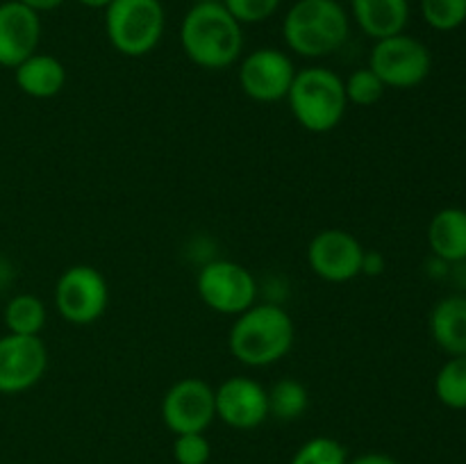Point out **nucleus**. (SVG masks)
<instances>
[{"instance_id": "f257e3e1", "label": "nucleus", "mask_w": 466, "mask_h": 464, "mask_svg": "<svg viewBox=\"0 0 466 464\" xmlns=\"http://www.w3.org/2000/svg\"><path fill=\"white\" fill-rule=\"evenodd\" d=\"M180 44L191 64L223 71L241 57L244 25L221 3H194L182 18Z\"/></svg>"}, {"instance_id": "f03ea898", "label": "nucleus", "mask_w": 466, "mask_h": 464, "mask_svg": "<svg viewBox=\"0 0 466 464\" xmlns=\"http://www.w3.org/2000/svg\"><path fill=\"white\" fill-rule=\"evenodd\" d=\"M296 339L294 321L276 303H255L235 318L228 335L232 358L244 367L264 368L278 364Z\"/></svg>"}, {"instance_id": "7ed1b4c3", "label": "nucleus", "mask_w": 466, "mask_h": 464, "mask_svg": "<svg viewBox=\"0 0 466 464\" xmlns=\"http://www.w3.org/2000/svg\"><path fill=\"white\" fill-rule=\"evenodd\" d=\"M349 35L350 14L339 0H296L282 18L287 48L308 59L337 53Z\"/></svg>"}, {"instance_id": "20e7f679", "label": "nucleus", "mask_w": 466, "mask_h": 464, "mask_svg": "<svg viewBox=\"0 0 466 464\" xmlns=\"http://www.w3.org/2000/svg\"><path fill=\"white\" fill-rule=\"evenodd\" d=\"M291 114L303 130L326 135L335 130L346 116L344 80L332 68L308 66L296 71L294 82L287 94Z\"/></svg>"}, {"instance_id": "39448f33", "label": "nucleus", "mask_w": 466, "mask_h": 464, "mask_svg": "<svg viewBox=\"0 0 466 464\" xmlns=\"http://www.w3.org/2000/svg\"><path fill=\"white\" fill-rule=\"evenodd\" d=\"M167 30L162 0H114L105 9V35L112 48L126 57L150 55Z\"/></svg>"}, {"instance_id": "423d86ee", "label": "nucleus", "mask_w": 466, "mask_h": 464, "mask_svg": "<svg viewBox=\"0 0 466 464\" xmlns=\"http://www.w3.org/2000/svg\"><path fill=\"white\" fill-rule=\"evenodd\" d=\"M369 68L387 89H414L431 76L432 55L421 39L400 32L373 44Z\"/></svg>"}, {"instance_id": "0eeeda50", "label": "nucleus", "mask_w": 466, "mask_h": 464, "mask_svg": "<svg viewBox=\"0 0 466 464\" xmlns=\"http://www.w3.org/2000/svg\"><path fill=\"white\" fill-rule=\"evenodd\" d=\"M196 291L212 312L223 317H239L258 303V282L253 273L232 259H209L200 267Z\"/></svg>"}, {"instance_id": "6e6552de", "label": "nucleus", "mask_w": 466, "mask_h": 464, "mask_svg": "<svg viewBox=\"0 0 466 464\" xmlns=\"http://www.w3.org/2000/svg\"><path fill=\"white\" fill-rule=\"evenodd\" d=\"M109 305V285L103 273L89 264L68 267L55 285V308L73 326H91Z\"/></svg>"}, {"instance_id": "1a4fd4ad", "label": "nucleus", "mask_w": 466, "mask_h": 464, "mask_svg": "<svg viewBox=\"0 0 466 464\" xmlns=\"http://www.w3.org/2000/svg\"><path fill=\"white\" fill-rule=\"evenodd\" d=\"M159 412L173 435L205 432L217 419L214 387L203 378H182L167 389Z\"/></svg>"}, {"instance_id": "9d476101", "label": "nucleus", "mask_w": 466, "mask_h": 464, "mask_svg": "<svg viewBox=\"0 0 466 464\" xmlns=\"http://www.w3.org/2000/svg\"><path fill=\"white\" fill-rule=\"evenodd\" d=\"M364 246L358 237L341 227L317 232L308 246V264L317 277L326 282H350L362 271Z\"/></svg>"}, {"instance_id": "9b49d317", "label": "nucleus", "mask_w": 466, "mask_h": 464, "mask_svg": "<svg viewBox=\"0 0 466 464\" xmlns=\"http://www.w3.org/2000/svg\"><path fill=\"white\" fill-rule=\"evenodd\" d=\"M296 66L280 48H258L241 59L239 86L255 103L285 100L294 82Z\"/></svg>"}, {"instance_id": "f8f14e48", "label": "nucleus", "mask_w": 466, "mask_h": 464, "mask_svg": "<svg viewBox=\"0 0 466 464\" xmlns=\"http://www.w3.org/2000/svg\"><path fill=\"white\" fill-rule=\"evenodd\" d=\"M48 368V348L41 337H0V394H23L44 378Z\"/></svg>"}, {"instance_id": "ddd939ff", "label": "nucleus", "mask_w": 466, "mask_h": 464, "mask_svg": "<svg viewBox=\"0 0 466 464\" xmlns=\"http://www.w3.org/2000/svg\"><path fill=\"white\" fill-rule=\"evenodd\" d=\"M217 419L235 430H253L268 419V394L258 380L235 376L214 389Z\"/></svg>"}, {"instance_id": "4468645a", "label": "nucleus", "mask_w": 466, "mask_h": 464, "mask_svg": "<svg viewBox=\"0 0 466 464\" xmlns=\"http://www.w3.org/2000/svg\"><path fill=\"white\" fill-rule=\"evenodd\" d=\"M41 41V14L18 0L0 3V66L16 68L36 53Z\"/></svg>"}, {"instance_id": "2eb2a0df", "label": "nucleus", "mask_w": 466, "mask_h": 464, "mask_svg": "<svg viewBox=\"0 0 466 464\" xmlns=\"http://www.w3.org/2000/svg\"><path fill=\"white\" fill-rule=\"evenodd\" d=\"M350 18L373 41L405 32L410 23V0H349Z\"/></svg>"}, {"instance_id": "dca6fc26", "label": "nucleus", "mask_w": 466, "mask_h": 464, "mask_svg": "<svg viewBox=\"0 0 466 464\" xmlns=\"http://www.w3.org/2000/svg\"><path fill=\"white\" fill-rule=\"evenodd\" d=\"M14 80L30 98H55L66 86V68L55 55L35 53L14 68Z\"/></svg>"}, {"instance_id": "f3484780", "label": "nucleus", "mask_w": 466, "mask_h": 464, "mask_svg": "<svg viewBox=\"0 0 466 464\" xmlns=\"http://www.w3.org/2000/svg\"><path fill=\"white\" fill-rule=\"evenodd\" d=\"M431 337L449 358L466 355V296L453 294L437 300L431 312Z\"/></svg>"}, {"instance_id": "a211bd4d", "label": "nucleus", "mask_w": 466, "mask_h": 464, "mask_svg": "<svg viewBox=\"0 0 466 464\" xmlns=\"http://www.w3.org/2000/svg\"><path fill=\"white\" fill-rule=\"evenodd\" d=\"M428 246L446 264L466 262V209H440L428 223Z\"/></svg>"}, {"instance_id": "6ab92c4d", "label": "nucleus", "mask_w": 466, "mask_h": 464, "mask_svg": "<svg viewBox=\"0 0 466 464\" xmlns=\"http://www.w3.org/2000/svg\"><path fill=\"white\" fill-rule=\"evenodd\" d=\"M5 326L12 335L39 337L46 326V303L35 294H18L5 305Z\"/></svg>"}, {"instance_id": "aec40b11", "label": "nucleus", "mask_w": 466, "mask_h": 464, "mask_svg": "<svg viewBox=\"0 0 466 464\" xmlns=\"http://www.w3.org/2000/svg\"><path fill=\"white\" fill-rule=\"evenodd\" d=\"M268 394V417L278 421H296L303 417L309 408L308 387L296 378H282L273 382Z\"/></svg>"}, {"instance_id": "412c9836", "label": "nucleus", "mask_w": 466, "mask_h": 464, "mask_svg": "<svg viewBox=\"0 0 466 464\" xmlns=\"http://www.w3.org/2000/svg\"><path fill=\"white\" fill-rule=\"evenodd\" d=\"M435 396L449 409H466V355L449 358L435 376Z\"/></svg>"}, {"instance_id": "4be33fe9", "label": "nucleus", "mask_w": 466, "mask_h": 464, "mask_svg": "<svg viewBox=\"0 0 466 464\" xmlns=\"http://www.w3.org/2000/svg\"><path fill=\"white\" fill-rule=\"evenodd\" d=\"M421 16L432 30L453 32L466 23V0H421Z\"/></svg>"}, {"instance_id": "5701e85b", "label": "nucleus", "mask_w": 466, "mask_h": 464, "mask_svg": "<svg viewBox=\"0 0 466 464\" xmlns=\"http://www.w3.org/2000/svg\"><path fill=\"white\" fill-rule=\"evenodd\" d=\"M346 89V100L349 105H358V107H371L378 100L385 96L387 86L382 85L380 77L371 71L369 66L358 68V71L350 73L344 80Z\"/></svg>"}, {"instance_id": "b1692460", "label": "nucleus", "mask_w": 466, "mask_h": 464, "mask_svg": "<svg viewBox=\"0 0 466 464\" xmlns=\"http://www.w3.org/2000/svg\"><path fill=\"white\" fill-rule=\"evenodd\" d=\"M289 464H349L341 441L332 437H312L294 453Z\"/></svg>"}, {"instance_id": "393cba45", "label": "nucleus", "mask_w": 466, "mask_h": 464, "mask_svg": "<svg viewBox=\"0 0 466 464\" xmlns=\"http://www.w3.org/2000/svg\"><path fill=\"white\" fill-rule=\"evenodd\" d=\"M221 5L241 25H258L276 16L282 0H221Z\"/></svg>"}, {"instance_id": "a878e982", "label": "nucleus", "mask_w": 466, "mask_h": 464, "mask_svg": "<svg viewBox=\"0 0 466 464\" xmlns=\"http://www.w3.org/2000/svg\"><path fill=\"white\" fill-rule=\"evenodd\" d=\"M173 458H176L177 464H208L209 458H212V446H209L205 432L176 435Z\"/></svg>"}, {"instance_id": "bb28decb", "label": "nucleus", "mask_w": 466, "mask_h": 464, "mask_svg": "<svg viewBox=\"0 0 466 464\" xmlns=\"http://www.w3.org/2000/svg\"><path fill=\"white\" fill-rule=\"evenodd\" d=\"M385 268H387V262H385V255H382L380 250H364L362 271H360V276L378 277L385 273Z\"/></svg>"}, {"instance_id": "cd10ccee", "label": "nucleus", "mask_w": 466, "mask_h": 464, "mask_svg": "<svg viewBox=\"0 0 466 464\" xmlns=\"http://www.w3.org/2000/svg\"><path fill=\"white\" fill-rule=\"evenodd\" d=\"M349 464H400L399 459H394L391 455H385V453H364L360 455V458L350 459Z\"/></svg>"}, {"instance_id": "c85d7f7f", "label": "nucleus", "mask_w": 466, "mask_h": 464, "mask_svg": "<svg viewBox=\"0 0 466 464\" xmlns=\"http://www.w3.org/2000/svg\"><path fill=\"white\" fill-rule=\"evenodd\" d=\"M18 3L27 5V7H32L35 12H53V9H57L59 5H64V0H18Z\"/></svg>"}, {"instance_id": "c756f323", "label": "nucleus", "mask_w": 466, "mask_h": 464, "mask_svg": "<svg viewBox=\"0 0 466 464\" xmlns=\"http://www.w3.org/2000/svg\"><path fill=\"white\" fill-rule=\"evenodd\" d=\"M12 280H14L12 262H9V259H5V257H0V291L7 289L9 282H12Z\"/></svg>"}, {"instance_id": "7c9ffc66", "label": "nucleus", "mask_w": 466, "mask_h": 464, "mask_svg": "<svg viewBox=\"0 0 466 464\" xmlns=\"http://www.w3.org/2000/svg\"><path fill=\"white\" fill-rule=\"evenodd\" d=\"M76 3H80L82 7H86V9H107L109 5L114 3V0H76Z\"/></svg>"}, {"instance_id": "2f4dec72", "label": "nucleus", "mask_w": 466, "mask_h": 464, "mask_svg": "<svg viewBox=\"0 0 466 464\" xmlns=\"http://www.w3.org/2000/svg\"><path fill=\"white\" fill-rule=\"evenodd\" d=\"M194 3H221V0H194Z\"/></svg>"}, {"instance_id": "473e14b6", "label": "nucleus", "mask_w": 466, "mask_h": 464, "mask_svg": "<svg viewBox=\"0 0 466 464\" xmlns=\"http://www.w3.org/2000/svg\"><path fill=\"white\" fill-rule=\"evenodd\" d=\"M339 3H341V0H339Z\"/></svg>"}]
</instances>
